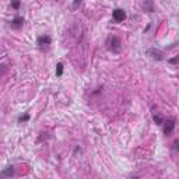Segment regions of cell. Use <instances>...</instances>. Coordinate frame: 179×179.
<instances>
[{"label": "cell", "instance_id": "obj_15", "mask_svg": "<svg viewBox=\"0 0 179 179\" xmlns=\"http://www.w3.org/2000/svg\"><path fill=\"white\" fill-rule=\"evenodd\" d=\"M172 148H174V150H178L179 148V140L178 139H176L174 143H172Z\"/></svg>", "mask_w": 179, "mask_h": 179}, {"label": "cell", "instance_id": "obj_16", "mask_svg": "<svg viewBox=\"0 0 179 179\" xmlns=\"http://www.w3.org/2000/svg\"><path fill=\"white\" fill-rule=\"evenodd\" d=\"M102 88H104V87H98V88H97V90H95V91H92V92H91V94H100V92H101V91H102Z\"/></svg>", "mask_w": 179, "mask_h": 179}, {"label": "cell", "instance_id": "obj_3", "mask_svg": "<svg viewBox=\"0 0 179 179\" xmlns=\"http://www.w3.org/2000/svg\"><path fill=\"white\" fill-rule=\"evenodd\" d=\"M175 124H176L175 119H168V120H164V122H162L161 126H162V132H164L165 136H171V134L174 133Z\"/></svg>", "mask_w": 179, "mask_h": 179}, {"label": "cell", "instance_id": "obj_5", "mask_svg": "<svg viewBox=\"0 0 179 179\" xmlns=\"http://www.w3.org/2000/svg\"><path fill=\"white\" fill-rule=\"evenodd\" d=\"M112 18H114L115 23H122V21L126 20V11L123 9H115L112 11Z\"/></svg>", "mask_w": 179, "mask_h": 179}, {"label": "cell", "instance_id": "obj_12", "mask_svg": "<svg viewBox=\"0 0 179 179\" xmlns=\"http://www.w3.org/2000/svg\"><path fill=\"white\" fill-rule=\"evenodd\" d=\"M81 1H83V0H73V3H71V7H70V9H71V10H77V9L80 7V4H81Z\"/></svg>", "mask_w": 179, "mask_h": 179}, {"label": "cell", "instance_id": "obj_6", "mask_svg": "<svg viewBox=\"0 0 179 179\" xmlns=\"http://www.w3.org/2000/svg\"><path fill=\"white\" fill-rule=\"evenodd\" d=\"M24 17H21V15H15L14 18L10 21V27L11 28H14V30H20L23 28V25H24Z\"/></svg>", "mask_w": 179, "mask_h": 179}, {"label": "cell", "instance_id": "obj_4", "mask_svg": "<svg viewBox=\"0 0 179 179\" xmlns=\"http://www.w3.org/2000/svg\"><path fill=\"white\" fill-rule=\"evenodd\" d=\"M146 55L150 56L153 60H158V62L164 60V52L157 49V48H150V49H147L146 50Z\"/></svg>", "mask_w": 179, "mask_h": 179}, {"label": "cell", "instance_id": "obj_14", "mask_svg": "<svg viewBox=\"0 0 179 179\" xmlns=\"http://www.w3.org/2000/svg\"><path fill=\"white\" fill-rule=\"evenodd\" d=\"M178 60H179V56H175V57H172V59L168 60V63H171V65H176Z\"/></svg>", "mask_w": 179, "mask_h": 179}, {"label": "cell", "instance_id": "obj_1", "mask_svg": "<svg viewBox=\"0 0 179 179\" xmlns=\"http://www.w3.org/2000/svg\"><path fill=\"white\" fill-rule=\"evenodd\" d=\"M105 45H106V49L112 53H120L122 50V41L116 35H109L105 41Z\"/></svg>", "mask_w": 179, "mask_h": 179}, {"label": "cell", "instance_id": "obj_13", "mask_svg": "<svg viewBox=\"0 0 179 179\" xmlns=\"http://www.w3.org/2000/svg\"><path fill=\"white\" fill-rule=\"evenodd\" d=\"M21 6V1L20 0H11V7L14 9V10H18Z\"/></svg>", "mask_w": 179, "mask_h": 179}, {"label": "cell", "instance_id": "obj_2", "mask_svg": "<svg viewBox=\"0 0 179 179\" xmlns=\"http://www.w3.org/2000/svg\"><path fill=\"white\" fill-rule=\"evenodd\" d=\"M52 44V38H50V35H39L38 38H36V45H38V48L41 50H45L49 48V45Z\"/></svg>", "mask_w": 179, "mask_h": 179}, {"label": "cell", "instance_id": "obj_8", "mask_svg": "<svg viewBox=\"0 0 179 179\" xmlns=\"http://www.w3.org/2000/svg\"><path fill=\"white\" fill-rule=\"evenodd\" d=\"M143 9H144L147 13H154L155 9H154V1L153 0H146L143 3Z\"/></svg>", "mask_w": 179, "mask_h": 179}, {"label": "cell", "instance_id": "obj_9", "mask_svg": "<svg viewBox=\"0 0 179 179\" xmlns=\"http://www.w3.org/2000/svg\"><path fill=\"white\" fill-rule=\"evenodd\" d=\"M63 70H65V65H63L62 62H59V63L56 65V70H55L56 77H62V76H63Z\"/></svg>", "mask_w": 179, "mask_h": 179}, {"label": "cell", "instance_id": "obj_11", "mask_svg": "<svg viewBox=\"0 0 179 179\" xmlns=\"http://www.w3.org/2000/svg\"><path fill=\"white\" fill-rule=\"evenodd\" d=\"M30 114H27V112H25V114H23V115H20V116H18V123H27V122H28V120H30Z\"/></svg>", "mask_w": 179, "mask_h": 179}, {"label": "cell", "instance_id": "obj_7", "mask_svg": "<svg viewBox=\"0 0 179 179\" xmlns=\"http://www.w3.org/2000/svg\"><path fill=\"white\" fill-rule=\"evenodd\" d=\"M13 175H14V167H13V165H7V167L0 172V178H4V176L6 178H11Z\"/></svg>", "mask_w": 179, "mask_h": 179}, {"label": "cell", "instance_id": "obj_17", "mask_svg": "<svg viewBox=\"0 0 179 179\" xmlns=\"http://www.w3.org/2000/svg\"><path fill=\"white\" fill-rule=\"evenodd\" d=\"M74 151H76V153H81V148H80V147H76Z\"/></svg>", "mask_w": 179, "mask_h": 179}, {"label": "cell", "instance_id": "obj_10", "mask_svg": "<svg viewBox=\"0 0 179 179\" xmlns=\"http://www.w3.org/2000/svg\"><path fill=\"white\" fill-rule=\"evenodd\" d=\"M153 120H154V123L158 124V126H161V124H162V122H164V119L161 118V115L155 114V112H153Z\"/></svg>", "mask_w": 179, "mask_h": 179}]
</instances>
